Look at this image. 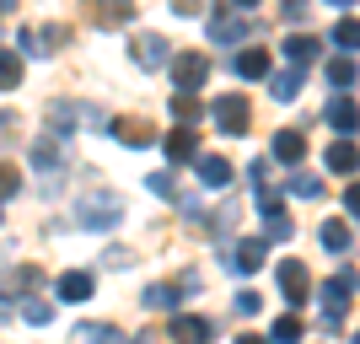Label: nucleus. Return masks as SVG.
<instances>
[{"label":"nucleus","instance_id":"nucleus-1","mask_svg":"<svg viewBox=\"0 0 360 344\" xmlns=\"http://www.w3.org/2000/svg\"><path fill=\"white\" fill-rule=\"evenodd\" d=\"M75 221L86 226V231H108V226L124 221V199L113 189H86V194L75 199Z\"/></svg>","mask_w":360,"mask_h":344},{"label":"nucleus","instance_id":"nucleus-2","mask_svg":"<svg viewBox=\"0 0 360 344\" xmlns=\"http://www.w3.org/2000/svg\"><path fill=\"white\" fill-rule=\"evenodd\" d=\"M210 119L221 124V135H248L253 108H248V97H242V91H221V97L210 103Z\"/></svg>","mask_w":360,"mask_h":344},{"label":"nucleus","instance_id":"nucleus-3","mask_svg":"<svg viewBox=\"0 0 360 344\" xmlns=\"http://www.w3.org/2000/svg\"><path fill=\"white\" fill-rule=\"evenodd\" d=\"M242 38H253V16H248V6H226V11L210 16V44H242Z\"/></svg>","mask_w":360,"mask_h":344},{"label":"nucleus","instance_id":"nucleus-4","mask_svg":"<svg viewBox=\"0 0 360 344\" xmlns=\"http://www.w3.org/2000/svg\"><path fill=\"white\" fill-rule=\"evenodd\" d=\"M199 81H210V54H199V49L172 54V87L178 91H199Z\"/></svg>","mask_w":360,"mask_h":344},{"label":"nucleus","instance_id":"nucleus-5","mask_svg":"<svg viewBox=\"0 0 360 344\" xmlns=\"http://www.w3.org/2000/svg\"><path fill=\"white\" fill-rule=\"evenodd\" d=\"M355 285H360V280H355V269H339L333 280L317 285V301L328 307V317H345V301L355 296Z\"/></svg>","mask_w":360,"mask_h":344},{"label":"nucleus","instance_id":"nucleus-6","mask_svg":"<svg viewBox=\"0 0 360 344\" xmlns=\"http://www.w3.org/2000/svg\"><path fill=\"white\" fill-rule=\"evenodd\" d=\"M65 38H70V32H65L60 22H44V27H22V38H16V44H22V54H54Z\"/></svg>","mask_w":360,"mask_h":344},{"label":"nucleus","instance_id":"nucleus-7","mask_svg":"<svg viewBox=\"0 0 360 344\" xmlns=\"http://www.w3.org/2000/svg\"><path fill=\"white\" fill-rule=\"evenodd\" d=\"M167 333H172L178 344H210L215 339V323H210V317H194V312H178L172 323H167Z\"/></svg>","mask_w":360,"mask_h":344},{"label":"nucleus","instance_id":"nucleus-8","mask_svg":"<svg viewBox=\"0 0 360 344\" xmlns=\"http://www.w3.org/2000/svg\"><path fill=\"white\" fill-rule=\"evenodd\" d=\"M264 253H269V242H264V237H242L237 248L226 253V269H231V274H253L258 264H264Z\"/></svg>","mask_w":360,"mask_h":344},{"label":"nucleus","instance_id":"nucleus-9","mask_svg":"<svg viewBox=\"0 0 360 344\" xmlns=\"http://www.w3.org/2000/svg\"><path fill=\"white\" fill-rule=\"evenodd\" d=\"M280 291H285L290 301H307L312 296V274H307V264H296V258H285V264H280Z\"/></svg>","mask_w":360,"mask_h":344},{"label":"nucleus","instance_id":"nucleus-10","mask_svg":"<svg viewBox=\"0 0 360 344\" xmlns=\"http://www.w3.org/2000/svg\"><path fill=\"white\" fill-rule=\"evenodd\" d=\"M38 285V264H11V269H0V301L6 296H22Z\"/></svg>","mask_w":360,"mask_h":344},{"label":"nucleus","instance_id":"nucleus-11","mask_svg":"<svg viewBox=\"0 0 360 344\" xmlns=\"http://www.w3.org/2000/svg\"><path fill=\"white\" fill-rule=\"evenodd\" d=\"M194 172H199V189H226L231 183V162L226 156H199Z\"/></svg>","mask_w":360,"mask_h":344},{"label":"nucleus","instance_id":"nucleus-12","mask_svg":"<svg viewBox=\"0 0 360 344\" xmlns=\"http://www.w3.org/2000/svg\"><path fill=\"white\" fill-rule=\"evenodd\" d=\"M328 124L339 129V140H349L360 129V108L349 103V97H333V103H328Z\"/></svg>","mask_w":360,"mask_h":344},{"label":"nucleus","instance_id":"nucleus-13","mask_svg":"<svg viewBox=\"0 0 360 344\" xmlns=\"http://www.w3.org/2000/svg\"><path fill=\"white\" fill-rule=\"evenodd\" d=\"M172 54H167V44L156 38V32H140L135 38V65H146V70H156V65H167Z\"/></svg>","mask_w":360,"mask_h":344},{"label":"nucleus","instance_id":"nucleus-14","mask_svg":"<svg viewBox=\"0 0 360 344\" xmlns=\"http://www.w3.org/2000/svg\"><path fill=\"white\" fill-rule=\"evenodd\" d=\"M307 156V135L301 129H280L274 135V162H301Z\"/></svg>","mask_w":360,"mask_h":344},{"label":"nucleus","instance_id":"nucleus-15","mask_svg":"<svg viewBox=\"0 0 360 344\" xmlns=\"http://www.w3.org/2000/svg\"><path fill=\"white\" fill-rule=\"evenodd\" d=\"M97 285H91V274L86 269H70V274H60V301H86Z\"/></svg>","mask_w":360,"mask_h":344},{"label":"nucleus","instance_id":"nucleus-16","mask_svg":"<svg viewBox=\"0 0 360 344\" xmlns=\"http://www.w3.org/2000/svg\"><path fill=\"white\" fill-rule=\"evenodd\" d=\"M237 75L242 81H264V75H269V54H264V49H242L237 54Z\"/></svg>","mask_w":360,"mask_h":344},{"label":"nucleus","instance_id":"nucleus-17","mask_svg":"<svg viewBox=\"0 0 360 344\" xmlns=\"http://www.w3.org/2000/svg\"><path fill=\"white\" fill-rule=\"evenodd\" d=\"M328 81H333V91H339V97H349V87L360 81L355 60H345V54H339V60H328Z\"/></svg>","mask_w":360,"mask_h":344},{"label":"nucleus","instance_id":"nucleus-18","mask_svg":"<svg viewBox=\"0 0 360 344\" xmlns=\"http://www.w3.org/2000/svg\"><path fill=\"white\" fill-rule=\"evenodd\" d=\"M167 162H199V140L188 135V129L167 135Z\"/></svg>","mask_w":360,"mask_h":344},{"label":"nucleus","instance_id":"nucleus-19","mask_svg":"<svg viewBox=\"0 0 360 344\" xmlns=\"http://www.w3.org/2000/svg\"><path fill=\"white\" fill-rule=\"evenodd\" d=\"M333 44H339V54H345V60L360 49V22H355V16H339V22H333Z\"/></svg>","mask_w":360,"mask_h":344},{"label":"nucleus","instance_id":"nucleus-20","mask_svg":"<svg viewBox=\"0 0 360 344\" xmlns=\"http://www.w3.org/2000/svg\"><path fill=\"white\" fill-rule=\"evenodd\" d=\"M328 167H333V172H355V167H360L355 140H333V146H328Z\"/></svg>","mask_w":360,"mask_h":344},{"label":"nucleus","instance_id":"nucleus-21","mask_svg":"<svg viewBox=\"0 0 360 344\" xmlns=\"http://www.w3.org/2000/svg\"><path fill=\"white\" fill-rule=\"evenodd\" d=\"M75 344H124V333L108 329V323H81V329H75Z\"/></svg>","mask_w":360,"mask_h":344},{"label":"nucleus","instance_id":"nucleus-22","mask_svg":"<svg viewBox=\"0 0 360 344\" xmlns=\"http://www.w3.org/2000/svg\"><path fill=\"white\" fill-rule=\"evenodd\" d=\"M285 54H290V65H296V70H301V65H312L317 54H323V44H317V38H307V32H301V38H290V44H285Z\"/></svg>","mask_w":360,"mask_h":344},{"label":"nucleus","instance_id":"nucleus-23","mask_svg":"<svg viewBox=\"0 0 360 344\" xmlns=\"http://www.w3.org/2000/svg\"><path fill=\"white\" fill-rule=\"evenodd\" d=\"M269 91L280 97V103H290V97H301V70L290 65V70H280V75H269Z\"/></svg>","mask_w":360,"mask_h":344},{"label":"nucleus","instance_id":"nucleus-24","mask_svg":"<svg viewBox=\"0 0 360 344\" xmlns=\"http://www.w3.org/2000/svg\"><path fill=\"white\" fill-rule=\"evenodd\" d=\"M205 113H210V108L199 103L194 91H178V97H172V119H183V124H194V119H205Z\"/></svg>","mask_w":360,"mask_h":344},{"label":"nucleus","instance_id":"nucleus-25","mask_svg":"<svg viewBox=\"0 0 360 344\" xmlns=\"http://www.w3.org/2000/svg\"><path fill=\"white\" fill-rule=\"evenodd\" d=\"M16 87H22V60H16V49H0V91Z\"/></svg>","mask_w":360,"mask_h":344},{"label":"nucleus","instance_id":"nucleus-26","mask_svg":"<svg viewBox=\"0 0 360 344\" xmlns=\"http://www.w3.org/2000/svg\"><path fill=\"white\" fill-rule=\"evenodd\" d=\"M113 135H119L124 140V146H129V151H140V146H150V129H146V124H140V119H129V124H113Z\"/></svg>","mask_w":360,"mask_h":344},{"label":"nucleus","instance_id":"nucleus-27","mask_svg":"<svg viewBox=\"0 0 360 344\" xmlns=\"http://www.w3.org/2000/svg\"><path fill=\"white\" fill-rule=\"evenodd\" d=\"M317 237H323V248H328V253H349V226L323 221V231H317Z\"/></svg>","mask_w":360,"mask_h":344},{"label":"nucleus","instance_id":"nucleus-28","mask_svg":"<svg viewBox=\"0 0 360 344\" xmlns=\"http://www.w3.org/2000/svg\"><path fill=\"white\" fill-rule=\"evenodd\" d=\"M301 333H307V329H301V317H296V312H285L280 323H274L269 339H274V344H301Z\"/></svg>","mask_w":360,"mask_h":344},{"label":"nucleus","instance_id":"nucleus-29","mask_svg":"<svg viewBox=\"0 0 360 344\" xmlns=\"http://www.w3.org/2000/svg\"><path fill=\"white\" fill-rule=\"evenodd\" d=\"M178 296H183V285H150L146 307H178Z\"/></svg>","mask_w":360,"mask_h":344},{"label":"nucleus","instance_id":"nucleus-30","mask_svg":"<svg viewBox=\"0 0 360 344\" xmlns=\"http://www.w3.org/2000/svg\"><path fill=\"white\" fill-rule=\"evenodd\" d=\"M22 317H27L32 329H44V323H54V307H44L38 296H27V301H22Z\"/></svg>","mask_w":360,"mask_h":344},{"label":"nucleus","instance_id":"nucleus-31","mask_svg":"<svg viewBox=\"0 0 360 344\" xmlns=\"http://www.w3.org/2000/svg\"><path fill=\"white\" fill-rule=\"evenodd\" d=\"M290 194L317 199V194H323V178H312V172H296V178H290Z\"/></svg>","mask_w":360,"mask_h":344},{"label":"nucleus","instance_id":"nucleus-32","mask_svg":"<svg viewBox=\"0 0 360 344\" xmlns=\"http://www.w3.org/2000/svg\"><path fill=\"white\" fill-rule=\"evenodd\" d=\"M231 307H237L242 317H253L258 307H264V296H258V291H237V301H231Z\"/></svg>","mask_w":360,"mask_h":344},{"label":"nucleus","instance_id":"nucleus-33","mask_svg":"<svg viewBox=\"0 0 360 344\" xmlns=\"http://www.w3.org/2000/svg\"><path fill=\"white\" fill-rule=\"evenodd\" d=\"M129 16H135L129 6H124V11H119V6H108V11H97V22H103V27H119V22H129Z\"/></svg>","mask_w":360,"mask_h":344},{"label":"nucleus","instance_id":"nucleus-34","mask_svg":"<svg viewBox=\"0 0 360 344\" xmlns=\"http://www.w3.org/2000/svg\"><path fill=\"white\" fill-rule=\"evenodd\" d=\"M16 140V113H6V108H0V151L11 146Z\"/></svg>","mask_w":360,"mask_h":344},{"label":"nucleus","instance_id":"nucleus-35","mask_svg":"<svg viewBox=\"0 0 360 344\" xmlns=\"http://www.w3.org/2000/svg\"><path fill=\"white\" fill-rule=\"evenodd\" d=\"M150 194H167V199L178 194V183H172V172H156V178H150Z\"/></svg>","mask_w":360,"mask_h":344},{"label":"nucleus","instance_id":"nucleus-36","mask_svg":"<svg viewBox=\"0 0 360 344\" xmlns=\"http://www.w3.org/2000/svg\"><path fill=\"white\" fill-rule=\"evenodd\" d=\"M16 189H22V178H16L11 167H0V199H11V194H16Z\"/></svg>","mask_w":360,"mask_h":344},{"label":"nucleus","instance_id":"nucleus-37","mask_svg":"<svg viewBox=\"0 0 360 344\" xmlns=\"http://www.w3.org/2000/svg\"><path fill=\"white\" fill-rule=\"evenodd\" d=\"M345 210L360 221V183H349V189H345Z\"/></svg>","mask_w":360,"mask_h":344},{"label":"nucleus","instance_id":"nucleus-38","mask_svg":"<svg viewBox=\"0 0 360 344\" xmlns=\"http://www.w3.org/2000/svg\"><path fill=\"white\" fill-rule=\"evenodd\" d=\"M237 344H269V339H258V333H242V339Z\"/></svg>","mask_w":360,"mask_h":344},{"label":"nucleus","instance_id":"nucleus-39","mask_svg":"<svg viewBox=\"0 0 360 344\" xmlns=\"http://www.w3.org/2000/svg\"><path fill=\"white\" fill-rule=\"evenodd\" d=\"M0 312H6V301H0Z\"/></svg>","mask_w":360,"mask_h":344},{"label":"nucleus","instance_id":"nucleus-40","mask_svg":"<svg viewBox=\"0 0 360 344\" xmlns=\"http://www.w3.org/2000/svg\"><path fill=\"white\" fill-rule=\"evenodd\" d=\"M355 344H360V333H355Z\"/></svg>","mask_w":360,"mask_h":344}]
</instances>
